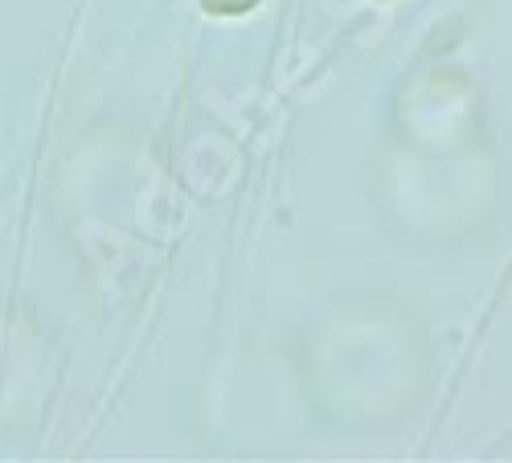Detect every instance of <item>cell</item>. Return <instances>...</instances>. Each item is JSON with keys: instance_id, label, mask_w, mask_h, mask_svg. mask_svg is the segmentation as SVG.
<instances>
[{"instance_id": "obj_1", "label": "cell", "mask_w": 512, "mask_h": 463, "mask_svg": "<svg viewBox=\"0 0 512 463\" xmlns=\"http://www.w3.org/2000/svg\"><path fill=\"white\" fill-rule=\"evenodd\" d=\"M209 13H222V17H238V13H250L259 0H201Z\"/></svg>"}]
</instances>
